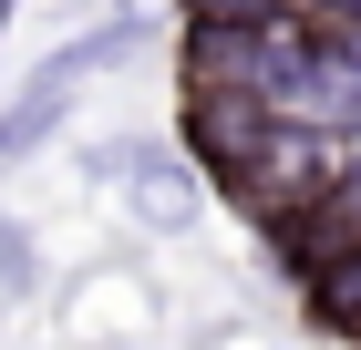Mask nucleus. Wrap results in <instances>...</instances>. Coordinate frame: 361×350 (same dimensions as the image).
Returning a JSON list of instances; mask_svg holds the SVG:
<instances>
[{"mask_svg": "<svg viewBox=\"0 0 361 350\" xmlns=\"http://www.w3.org/2000/svg\"><path fill=\"white\" fill-rule=\"evenodd\" d=\"M300 299H310V320L331 330V340H361V247H351V258H331Z\"/></svg>", "mask_w": 361, "mask_h": 350, "instance_id": "nucleus-4", "label": "nucleus"}, {"mask_svg": "<svg viewBox=\"0 0 361 350\" xmlns=\"http://www.w3.org/2000/svg\"><path fill=\"white\" fill-rule=\"evenodd\" d=\"M11 11H21V0H0V31H11Z\"/></svg>", "mask_w": 361, "mask_h": 350, "instance_id": "nucleus-5", "label": "nucleus"}, {"mask_svg": "<svg viewBox=\"0 0 361 350\" xmlns=\"http://www.w3.org/2000/svg\"><path fill=\"white\" fill-rule=\"evenodd\" d=\"M114 165H135V216H145V227L176 237V227L196 216V175H186L176 155H145V144H135V155H114Z\"/></svg>", "mask_w": 361, "mask_h": 350, "instance_id": "nucleus-3", "label": "nucleus"}, {"mask_svg": "<svg viewBox=\"0 0 361 350\" xmlns=\"http://www.w3.org/2000/svg\"><path fill=\"white\" fill-rule=\"evenodd\" d=\"M176 135H186L196 175H217V186L238 196V186L258 175V165H269L279 144H289V124H279V113L258 104V93H217V82H186V124H176Z\"/></svg>", "mask_w": 361, "mask_h": 350, "instance_id": "nucleus-1", "label": "nucleus"}, {"mask_svg": "<svg viewBox=\"0 0 361 350\" xmlns=\"http://www.w3.org/2000/svg\"><path fill=\"white\" fill-rule=\"evenodd\" d=\"M62 113H73V82H62L52 62H42V73H31L21 93H11V113H0V165H21L42 135H62Z\"/></svg>", "mask_w": 361, "mask_h": 350, "instance_id": "nucleus-2", "label": "nucleus"}]
</instances>
